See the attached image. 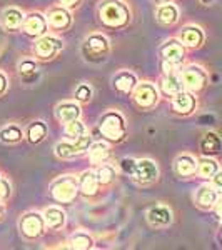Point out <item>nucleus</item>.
<instances>
[{"mask_svg":"<svg viewBox=\"0 0 222 250\" xmlns=\"http://www.w3.org/2000/svg\"><path fill=\"white\" fill-rule=\"evenodd\" d=\"M99 17L104 25L111 29H120L129 23L131 12L126 3L120 0H104L99 7Z\"/></svg>","mask_w":222,"mask_h":250,"instance_id":"nucleus-1","label":"nucleus"},{"mask_svg":"<svg viewBox=\"0 0 222 250\" xmlns=\"http://www.w3.org/2000/svg\"><path fill=\"white\" fill-rule=\"evenodd\" d=\"M99 128L100 134L111 142H120L126 137V120L119 112L111 110L104 114L99 122Z\"/></svg>","mask_w":222,"mask_h":250,"instance_id":"nucleus-2","label":"nucleus"},{"mask_svg":"<svg viewBox=\"0 0 222 250\" xmlns=\"http://www.w3.org/2000/svg\"><path fill=\"white\" fill-rule=\"evenodd\" d=\"M50 190H52V195H54L55 200L68 204L75 199V195H77L79 180L72 175L60 177V179H57L54 184L50 185Z\"/></svg>","mask_w":222,"mask_h":250,"instance_id":"nucleus-3","label":"nucleus"},{"mask_svg":"<svg viewBox=\"0 0 222 250\" xmlns=\"http://www.w3.org/2000/svg\"><path fill=\"white\" fill-rule=\"evenodd\" d=\"M180 80L184 83V88L191 92H199L207 83V75H205L204 68H200L199 65H189L180 74Z\"/></svg>","mask_w":222,"mask_h":250,"instance_id":"nucleus-4","label":"nucleus"},{"mask_svg":"<svg viewBox=\"0 0 222 250\" xmlns=\"http://www.w3.org/2000/svg\"><path fill=\"white\" fill-rule=\"evenodd\" d=\"M89 147H90V137L86 134L77 140H72V142L57 144L55 152H57V155L60 159H70V157H75V155L82 154V152L89 150Z\"/></svg>","mask_w":222,"mask_h":250,"instance_id":"nucleus-5","label":"nucleus"},{"mask_svg":"<svg viewBox=\"0 0 222 250\" xmlns=\"http://www.w3.org/2000/svg\"><path fill=\"white\" fill-rule=\"evenodd\" d=\"M44 225H45V220H44L42 215H39V213H27L20 220V230H22L23 237H27V239H37L39 235H42Z\"/></svg>","mask_w":222,"mask_h":250,"instance_id":"nucleus-6","label":"nucleus"},{"mask_svg":"<svg viewBox=\"0 0 222 250\" xmlns=\"http://www.w3.org/2000/svg\"><path fill=\"white\" fill-rule=\"evenodd\" d=\"M134 100L144 108L154 107L159 100V94H157V88L149 82H144L140 85H137L134 92Z\"/></svg>","mask_w":222,"mask_h":250,"instance_id":"nucleus-7","label":"nucleus"},{"mask_svg":"<svg viewBox=\"0 0 222 250\" xmlns=\"http://www.w3.org/2000/svg\"><path fill=\"white\" fill-rule=\"evenodd\" d=\"M159 175V170H157V165L152 162V160H139L135 165V170L132 173V179L137 180L140 184H151L154 182Z\"/></svg>","mask_w":222,"mask_h":250,"instance_id":"nucleus-8","label":"nucleus"},{"mask_svg":"<svg viewBox=\"0 0 222 250\" xmlns=\"http://www.w3.org/2000/svg\"><path fill=\"white\" fill-rule=\"evenodd\" d=\"M60 50H62V42L55 37H50V35L39 39V42L35 43V54L44 60L55 57Z\"/></svg>","mask_w":222,"mask_h":250,"instance_id":"nucleus-9","label":"nucleus"},{"mask_svg":"<svg viewBox=\"0 0 222 250\" xmlns=\"http://www.w3.org/2000/svg\"><path fill=\"white\" fill-rule=\"evenodd\" d=\"M197 107V99L194 97V94L191 90L185 92L182 90L180 94H177L172 100V108L174 112L180 115H191Z\"/></svg>","mask_w":222,"mask_h":250,"instance_id":"nucleus-10","label":"nucleus"},{"mask_svg":"<svg viewBox=\"0 0 222 250\" xmlns=\"http://www.w3.org/2000/svg\"><path fill=\"white\" fill-rule=\"evenodd\" d=\"M160 55L164 57V60H169L172 63H180L185 57V45L180 40H167L160 47Z\"/></svg>","mask_w":222,"mask_h":250,"instance_id":"nucleus-11","label":"nucleus"},{"mask_svg":"<svg viewBox=\"0 0 222 250\" xmlns=\"http://www.w3.org/2000/svg\"><path fill=\"white\" fill-rule=\"evenodd\" d=\"M47 23L54 30L68 29L72 23V17H70V14H68V9H66V7H55V9H50L47 14Z\"/></svg>","mask_w":222,"mask_h":250,"instance_id":"nucleus-12","label":"nucleus"},{"mask_svg":"<svg viewBox=\"0 0 222 250\" xmlns=\"http://www.w3.org/2000/svg\"><path fill=\"white\" fill-rule=\"evenodd\" d=\"M23 32L29 37H40L47 32V19L42 14H32L23 22Z\"/></svg>","mask_w":222,"mask_h":250,"instance_id":"nucleus-13","label":"nucleus"},{"mask_svg":"<svg viewBox=\"0 0 222 250\" xmlns=\"http://www.w3.org/2000/svg\"><path fill=\"white\" fill-rule=\"evenodd\" d=\"M217 199H219V193L216 192V188H214L212 185H202V187H199V188H197V192H196L197 207L204 208V210L214 208Z\"/></svg>","mask_w":222,"mask_h":250,"instance_id":"nucleus-14","label":"nucleus"},{"mask_svg":"<svg viewBox=\"0 0 222 250\" xmlns=\"http://www.w3.org/2000/svg\"><path fill=\"white\" fill-rule=\"evenodd\" d=\"M109 50V40L100 34H94L87 37L84 43V52L87 55H104Z\"/></svg>","mask_w":222,"mask_h":250,"instance_id":"nucleus-15","label":"nucleus"},{"mask_svg":"<svg viewBox=\"0 0 222 250\" xmlns=\"http://www.w3.org/2000/svg\"><path fill=\"white\" fill-rule=\"evenodd\" d=\"M180 42L184 43L185 47H200L204 42V32L200 27H196V25H189V27H184L180 30Z\"/></svg>","mask_w":222,"mask_h":250,"instance_id":"nucleus-16","label":"nucleus"},{"mask_svg":"<svg viewBox=\"0 0 222 250\" xmlns=\"http://www.w3.org/2000/svg\"><path fill=\"white\" fill-rule=\"evenodd\" d=\"M147 220L155 227H164V225H169L172 222V212L164 205H154L147 212Z\"/></svg>","mask_w":222,"mask_h":250,"instance_id":"nucleus-17","label":"nucleus"},{"mask_svg":"<svg viewBox=\"0 0 222 250\" xmlns=\"http://www.w3.org/2000/svg\"><path fill=\"white\" fill-rule=\"evenodd\" d=\"M135 87H137V79L132 72L124 70L114 77V88L117 92H120V94L129 95Z\"/></svg>","mask_w":222,"mask_h":250,"instance_id":"nucleus-18","label":"nucleus"},{"mask_svg":"<svg viewBox=\"0 0 222 250\" xmlns=\"http://www.w3.org/2000/svg\"><path fill=\"white\" fill-rule=\"evenodd\" d=\"M222 142L221 137L216 134V132H207L202 140H200V150H202L204 155H216L221 152Z\"/></svg>","mask_w":222,"mask_h":250,"instance_id":"nucleus-19","label":"nucleus"},{"mask_svg":"<svg viewBox=\"0 0 222 250\" xmlns=\"http://www.w3.org/2000/svg\"><path fill=\"white\" fill-rule=\"evenodd\" d=\"M57 117L62 124H68V122H74V120H79L80 107L77 105V104H72V102L60 104V105L57 107Z\"/></svg>","mask_w":222,"mask_h":250,"instance_id":"nucleus-20","label":"nucleus"},{"mask_svg":"<svg viewBox=\"0 0 222 250\" xmlns=\"http://www.w3.org/2000/svg\"><path fill=\"white\" fill-rule=\"evenodd\" d=\"M157 20L164 25H172L179 20V9L174 3H164L157 9Z\"/></svg>","mask_w":222,"mask_h":250,"instance_id":"nucleus-21","label":"nucleus"},{"mask_svg":"<svg viewBox=\"0 0 222 250\" xmlns=\"http://www.w3.org/2000/svg\"><path fill=\"white\" fill-rule=\"evenodd\" d=\"M99 177L94 172H84L79 180V188L84 195H94L99 188Z\"/></svg>","mask_w":222,"mask_h":250,"instance_id":"nucleus-22","label":"nucleus"},{"mask_svg":"<svg viewBox=\"0 0 222 250\" xmlns=\"http://www.w3.org/2000/svg\"><path fill=\"white\" fill-rule=\"evenodd\" d=\"M176 172L180 177H191L197 172V160L192 155H180L176 160Z\"/></svg>","mask_w":222,"mask_h":250,"instance_id":"nucleus-23","label":"nucleus"},{"mask_svg":"<svg viewBox=\"0 0 222 250\" xmlns=\"http://www.w3.org/2000/svg\"><path fill=\"white\" fill-rule=\"evenodd\" d=\"M44 220H45V225L48 229L57 230V229H62L64 224H66V213L57 207H50L44 213Z\"/></svg>","mask_w":222,"mask_h":250,"instance_id":"nucleus-24","label":"nucleus"},{"mask_svg":"<svg viewBox=\"0 0 222 250\" xmlns=\"http://www.w3.org/2000/svg\"><path fill=\"white\" fill-rule=\"evenodd\" d=\"M160 88H162L164 95L176 97L177 94H180V92L184 90V83L176 74H169L167 77L162 80V83H160Z\"/></svg>","mask_w":222,"mask_h":250,"instance_id":"nucleus-25","label":"nucleus"},{"mask_svg":"<svg viewBox=\"0 0 222 250\" xmlns=\"http://www.w3.org/2000/svg\"><path fill=\"white\" fill-rule=\"evenodd\" d=\"M217 172H219V164H217L214 159L205 157V159H200L199 162H197V172L196 173L200 177V179L211 180Z\"/></svg>","mask_w":222,"mask_h":250,"instance_id":"nucleus-26","label":"nucleus"},{"mask_svg":"<svg viewBox=\"0 0 222 250\" xmlns=\"http://www.w3.org/2000/svg\"><path fill=\"white\" fill-rule=\"evenodd\" d=\"M2 23L7 30H15L23 23V14L19 9H7L2 15Z\"/></svg>","mask_w":222,"mask_h":250,"instance_id":"nucleus-27","label":"nucleus"},{"mask_svg":"<svg viewBox=\"0 0 222 250\" xmlns=\"http://www.w3.org/2000/svg\"><path fill=\"white\" fill-rule=\"evenodd\" d=\"M89 159L92 164H104L109 159V147L102 142H95L89 147Z\"/></svg>","mask_w":222,"mask_h":250,"instance_id":"nucleus-28","label":"nucleus"},{"mask_svg":"<svg viewBox=\"0 0 222 250\" xmlns=\"http://www.w3.org/2000/svg\"><path fill=\"white\" fill-rule=\"evenodd\" d=\"M45 135H47V125L44 122H40V120L32 122L29 125V128H27V137H29V140L32 144L42 142V140L45 139Z\"/></svg>","mask_w":222,"mask_h":250,"instance_id":"nucleus-29","label":"nucleus"},{"mask_svg":"<svg viewBox=\"0 0 222 250\" xmlns=\"http://www.w3.org/2000/svg\"><path fill=\"white\" fill-rule=\"evenodd\" d=\"M94 247V240L92 237L86 232H77L72 235L70 239V249H79V250H89Z\"/></svg>","mask_w":222,"mask_h":250,"instance_id":"nucleus-30","label":"nucleus"},{"mask_svg":"<svg viewBox=\"0 0 222 250\" xmlns=\"http://www.w3.org/2000/svg\"><path fill=\"white\" fill-rule=\"evenodd\" d=\"M22 139V130L17 125H7L0 130V140L5 144H15Z\"/></svg>","mask_w":222,"mask_h":250,"instance_id":"nucleus-31","label":"nucleus"},{"mask_svg":"<svg viewBox=\"0 0 222 250\" xmlns=\"http://www.w3.org/2000/svg\"><path fill=\"white\" fill-rule=\"evenodd\" d=\"M66 135L70 140H77L82 135H86V125L79 120H74V122H68L66 125Z\"/></svg>","mask_w":222,"mask_h":250,"instance_id":"nucleus-32","label":"nucleus"},{"mask_svg":"<svg viewBox=\"0 0 222 250\" xmlns=\"http://www.w3.org/2000/svg\"><path fill=\"white\" fill-rule=\"evenodd\" d=\"M35 70H37V63H35L34 60H23V62L19 65V72L23 75V79H25V80H30V79L37 77Z\"/></svg>","mask_w":222,"mask_h":250,"instance_id":"nucleus-33","label":"nucleus"},{"mask_svg":"<svg viewBox=\"0 0 222 250\" xmlns=\"http://www.w3.org/2000/svg\"><path fill=\"white\" fill-rule=\"evenodd\" d=\"M97 177H99V182L100 184H111L115 177V170L111 167V165H102V167L97 170Z\"/></svg>","mask_w":222,"mask_h":250,"instance_id":"nucleus-34","label":"nucleus"},{"mask_svg":"<svg viewBox=\"0 0 222 250\" xmlns=\"http://www.w3.org/2000/svg\"><path fill=\"white\" fill-rule=\"evenodd\" d=\"M75 99L80 100V102H87L89 99L92 97V88L89 83H82V85L77 87V90H75Z\"/></svg>","mask_w":222,"mask_h":250,"instance_id":"nucleus-35","label":"nucleus"},{"mask_svg":"<svg viewBox=\"0 0 222 250\" xmlns=\"http://www.w3.org/2000/svg\"><path fill=\"white\" fill-rule=\"evenodd\" d=\"M135 165L137 162L134 159H122V162H120V168H122V172H126L127 175L132 177V173L135 170Z\"/></svg>","mask_w":222,"mask_h":250,"instance_id":"nucleus-36","label":"nucleus"},{"mask_svg":"<svg viewBox=\"0 0 222 250\" xmlns=\"http://www.w3.org/2000/svg\"><path fill=\"white\" fill-rule=\"evenodd\" d=\"M12 193V188H10V184L7 182V180L0 179V202H3V200H7L10 197Z\"/></svg>","mask_w":222,"mask_h":250,"instance_id":"nucleus-37","label":"nucleus"},{"mask_svg":"<svg viewBox=\"0 0 222 250\" xmlns=\"http://www.w3.org/2000/svg\"><path fill=\"white\" fill-rule=\"evenodd\" d=\"M211 185L214 188H216V192L217 193H221L222 195V170H219L216 173V175L211 179Z\"/></svg>","mask_w":222,"mask_h":250,"instance_id":"nucleus-38","label":"nucleus"},{"mask_svg":"<svg viewBox=\"0 0 222 250\" xmlns=\"http://www.w3.org/2000/svg\"><path fill=\"white\" fill-rule=\"evenodd\" d=\"M60 3H62V7H66V9H75L77 5H80V0H59Z\"/></svg>","mask_w":222,"mask_h":250,"instance_id":"nucleus-39","label":"nucleus"},{"mask_svg":"<svg viewBox=\"0 0 222 250\" xmlns=\"http://www.w3.org/2000/svg\"><path fill=\"white\" fill-rule=\"evenodd\" d=\"M214 212H216V215L219 217V220L222 222V197L221 199H217L216 205H214Z\"/></svg>","mask_w":222,"mask_h":250,"instance_id":"nucleus-40","label":"nucleus"},{"mask_svg":"<svg viewBox=\"0 0 222 250\" xmlns=\"http://www.w3.org/2000/svg\"><path fill=\"white\" fill-rule=\"evenodd\" d=\"M5 90H7V77L0 72V95H2Z\"/></svg>","mask_w":222,"mask_h":250,"instance_id":"nucleus-41","label":"nucleus"},{"mask_svg":"<svg viewBox=\"0 0 222 250\" xmlns=\"http://www.w3.org/2000/svg\"><path fill=\"white\" fill-rule=\"evenodd\" d=\"M200 2H202V3H205V5H209V3H212L214 0H200Z\"/></svg>","mask_w":222,"mask_h":250,"instance_id":"nucleus-42","label":"nucleus"},{"mask_svg":"<svg viewBox=\"0 0 222 250\" xmlns=\"http://www.w3.org/2000/svg\"><path fill=\"white\" fill-rule=\"evenodd\" d=\"M155 2H159V3H167V2H171V0H155Z\"/></svg>","mask_w":222,"mask_h":250,"instance_id":"nucleus-43","label":"nucleus"},{"mask_svg":"<svg viewBox=\"0 0 222 250\" xmlns=\"http://www.w3.org/2000/svg\"><path fill=\"white\" fill-rule=\"evenodd\" d=\"M219 240H221V244H222V227H221V230H219Z\"/></svg>","mask_w":222,"mask_h":250,"instance_id":"nucleus-44","label":"nucleus"},{"mask_svg":"<svg viewBox=\"0 0 222 250\" xmlns=\"http://www.w3.org/2000/svg\"><path fill=\"white\" fill-rule=\"evenodd\" d=\"M0 217H2V207H0Z\"/></svg>","mask_w":222,"mask_h":250,"instance_id":"nucleus-45","label":"nucleus"}]
</instances>
